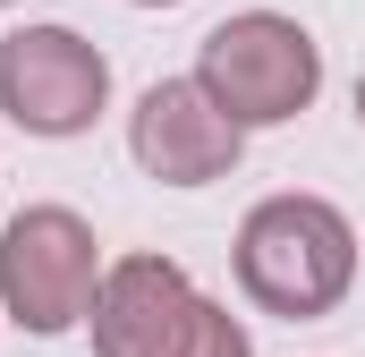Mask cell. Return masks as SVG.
Instances as JSON below:
<instances>
[{"label": "cell", "instance_id": "6da1fadb", "mask_svg": "<svg viewBox=\"0 0 365 357\" xmlns=\"http://www.w3.org/2000/svg\"><path fill=\"white\" fill-rule=\"evenodd\" d=\"M238 289L280 323H314L357 289V230L331 196H264L238 221Z\"/></svg>", "mask_w": 365, "mask_h": 357}, {"label": "cell", "instance_id": "7a4b0ae2", "mask_svg": "<svg viewBox=\"0 0 365 357\" xmlns=\"http://www.w3.org/2000/svg\"><path fill=\"white\" fill-rule=\"evenodd\" d=\"M195 86L212 94V111L247 136V128H280L297 119L314 94H323V43L280 17V9H247V17H221L204 43H195Z\"/></svg>", "mask_w": 365, "mask_h": 357}, {"label": "cell", "instance_id": "3957f363", "mask_svg": "<svg viewBox=\"0 0 365 357\" xmlns=\"http://www.w3.org/2000/svg\"><path fill=\"white\" fill-rule=\"evenodd\" d=\"M102 272H110L102 264V238H93L86 213H68V204H26L0 230V306L34 341H60L68 323H86Z\"/></svg>", "mask_w": 365, "mask_h": 357}, {"label": "cell", "instance_id": "277c9868", "mask_svg": "<svg viewBox=\"0 0 365 357\" xmlns=\"http://www.w3.org/2000/svg\"><path fill=\"white\" fill-rule=\"evenodd\" d=\"M110 102V60L77 26H17L0 34V111L26 136H86Z\"/></svg>", "mask_w": 365, "mask_h": 357}, {"label": "cell", "instance_id": "5b68a950", "mask_svg": "<svg viewBox=\"0 0 365 357\" xmlns=\"http://www.w3.org/2000/svg\"><path fill=\"white\" fill-rule=\"evenodd\" d=\"M128 154H136V171L162 178V187H212V178L238 171L247 136L212 111V94L195 77H162V86L136 94V111H128Z\"/></svg>", "mask_w": 365, "mask_h": 357}, {"label": "cell", "instance_id": "8992f818", "mask_svg": "<svg viewBox=\"0 0 365 357\" xmlns=\"http://www.w3.org/2000/svg\"><path fill=\"white\" fill-rule=\"evenodd\" d=\"M204 289L170 256H119L93 289V357H179L195 332Z\"/></svg>", "mask_w": 365, "mask_h": 357}, {"label": "cell", "instance_id": "52a82bcc", "mask_svg": "<svg viewBox=\"0 0 365 357\" xmlns=\"http://www.w3.org/2000/svg\"><path fill=\"white\" fill-rule=\"evenodd\" d=\"M179 357H255V341H247V323H238L221 298H204V306H195V332H187Z\"/></svg>", "mask_w": 365, "mask_h": 357}, {"label": "cell", "instance_id": "ba28073f", "mask_svg": "<svg viewBox=\"0 0 365 357\" xmlns=\"http://www.w3.org/2000/svg\"><path fill=\"white\" fill-rule=\"evenodd\" d=\"M128 9H179V0H128Z\"/></svg>", "mask_w": 365, "mask_h": 357}, {"label": "cell", "instance_id": "9c48e42d", "mask_svg": "<svg viewBox=\"0 0 365 357\" xmlns=\"http://www.w3.org/2000/svg\"><path fill=\"white\" fill-rule=\"evenodd\" d=\"M357 128H365V77H357Z\"/></svg>", "mask_w": 365, "mask_h": 357}, {"label": "cell", "instance_id": "30bf717a", "mask_svg": "<svg viewBox=\"0 0 365 357\" xmlns=\"http://www.w3.org/2000/svg\"><path fill=\"white\" fill-rule=\"evenodd\" d=\"M0 9H9V0H0Z\"/></svg>", "mask_w": 365, "mask_h": 357}]
</instances>
